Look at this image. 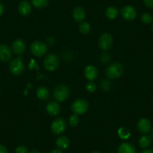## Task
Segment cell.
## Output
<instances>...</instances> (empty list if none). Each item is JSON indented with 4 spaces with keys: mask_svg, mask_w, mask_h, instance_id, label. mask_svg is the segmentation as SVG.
<instances>
[{
    "mask_svg": "<svg viewBox=\"0 0 153 153\" xmlns=\"http://www.w3.org/2000/svg\"><path fill=\"white\" fill-rule=\"evenodd\" d=\"M130 131L126 128H121L118 131V135L122 139H128L130 137Z\"/></svg>",
    "mask_w": 153,
    "mask_h": 153,
    "instance_id": "cb8c5ba5",
    "label": "cell"
},
{
    "mask_svg": "<svg viewBox=\"0 0 153 153\" xmlns=\"http://www.w3.org/2000/svg\"><path fill=\"white\" fill-rule=\"evenodd\" d=\"M15 153H29V152L25 146H19L15 149Z\"/></svg>",
    "mask_w": 153,
    "mask_h": 153,
    "instance_id": "f1b7e54d",
    "label": "cell"
},
{
    "mask_svg": "<svg viewBox=\"0 0 153 153\" xmlns=\"http://www.w3.org/2000/svg\"><path fill=\"white\" fill-rule=\"evenodd\" d=\"M70 90L68 87L64 84H59L55 87L53 91V97L58 102H63L68 98Z\"/></svg>",
    "mask_w": 153,
    "mask_h": 153,
    "instance_id": "7a4b0ae2",
    "label": "cell"
},
{
    "mask_svg": "<svg viewBox=\"0 0 153 153\" xmlns=\"http://www.w3.org/2000/svg\"><path fill=\"white\" fill-rule=\"evenodd\" d=\"M0 153H8L6 147L3 145H0Z\"/></svg>",
    "mask_w": 153,
    "mask_h": 153,
    "instance_id": "1f68e13d",
    "label": "cell"
},
{
    "mask_svg": "<svg viewBox=\"0 0 153 153\" xmlns=\"http://www.w3.org/2000/svg\"><path fill=\"white\" fill-rule=\"evenodd\" d=\"M29 153H41L40 152L37 151V150H33V151H31Z\"/></svg>",
    "mask_w": 153,
    "mask_h": 153,
    "instance_id": "d590c367",
    "label": "cell"
},
{
    "mask_svg": "<svg viewBox=\"0 0 153 153\" xmlns=\"http://www.w3.org/2000/svg\"><path fill=\"white\" fill-rule=\"evenodd\" d=\"M124 72V67L121 63L114 62L109 65L105 70L107 76L110 79H116L120 77Z\"/></svg>",
    "mask_w": 153,
    "mask_h": 153,
    "instance_id": "6da1fadb",
    "label": "cell"
},
{
    "mask_svg": "<svg viewBox=\"0 0 153 153\" xmlns=\"http://www.w3.org/2000/svg\"><path fill=\"white\" fill-rule=\"evenodd\" d=\"M50 153H63V152L62 151L61 149H54V150H53L52 152H51Z\"/></svg>",
    "mask_w": 153,
    "mask_h": 153,
    "instance_id": "836d02e7",
    "label": "cell"
},
{
    "mask_svg": "<svg viewBox=\"0 0 153 153\" xmlns=\"http://www.w3.org/2000/svg\"><path fill=\"white\" fill-rule=\"evenodd\" d=\"M137 127L141 134H147L151 130V122L147 118H141L138 120Z\"/></svg>",
    "mask_w": 153,
    "mask_h": 153,
    "instance_id": "30bf717a",
    "label": "cell"
},
{
    "mask_svg": "<svg viewBox=\"0 0 153 153\" xmlns=\"http://www.w3.org/2000/svg\"><path fill=\"white\" fill-rule=\"evenodd\" d=\"M121 15L126 20H133L137 17V11L131 5H126L121 9Z\"/></svg>",
    "mask_w": 153,
    "mask_h": 153,
    "instance_id": "9c48e42d",
    "label": "cell"
},
{
    "mask_svg": "<svg viewBox=\"0 0 153 153\" xmlns=\"http://www.w3.org/2000/svg\"><path fill=\"white\" fill-rule=\"evenodd\" d=\"M47 113L51 116H56L60 111V105L56 101L49 103L47 106Z\"/></svg>",
    "mask_w": 153,
    "mask_h": 153,
    "instance_id": "2e32d148",
    "label": "cell"
},
{
    "mask_svg": "<svg viewBox=\"0 0 153 153\" xmlns=\"http://www.w3.org/2000/svg\"><path fill=\"white\" fill-rule=\"evenodd\" d=\"M152 138H153V131H152Z\"/></svg>",
    "mask_w": 153,
    "mask_h": 153,
    "instance_id": "74e56055",
    "label": "cell"
},
{
    "mask_svg": "<svg viewBox=\"0 0 153 153\" xmlns=\"http://www.w3.org/2000/svg\"><path fill=\"white\" fill-rule=\"evenodd\" d=\"M152 106H153V101H152Z\"/></svg>",
    "mask_w": 153,
    "mask_h": 153,
    "instance_id": "ab89813d",
    "label": "cell"
},
{
    "mask_svg": "<svg viewBox=\"0 0 153 153\" xmlns=\"http://www.w3.org/2000/svg\"><path fill=\"white\" fill-rule=\"evenodd\" d=\"M4 11H5V8H4L3 4H2V2H0V16L3 14Z\"/></svg>",
    "mask_w": 153,
    "mask_h": 153,
    "instance_id": "d6a6232c",
    "label": "cell"
},
{
    "mask_svg": "<svg viewBox=\"0 0 153 153\" xmlns=\"http://www.w3.org/2000/svg\"><path fill=\"white\" fill-rule=\"evenodd\" d=\"M91 153H101V152H98V151H93V152H92Z\"/></svg>",
    "mask_w": 153,
    "mask_h": 153,
    "instance_id": "8d00e7d4",
    "label": "cell"
},
{
    "mask_svg": "<svg viewBox=\"0 0 153 153\" xmlns=\"http://www.w3.org/2000/svg\"><path fill=\"white\" fill-rule=\"evenodd\" d=\"M30 51L34 56L37 57L43 56L48 51V47L41 41H35L30 46Z\"/></svg>",
    "mask_w": 153,
    "mask_h": 153,
    "instance_id": "277c9868",
    "label": "cell"
},
{
    "mask_svg": "<svg viewBox=\"0 0 153 153\" xmlns=\"http://www.w3.org/2000/svg\"><path fill=\"white\" fill-rule=\"evenodd\" d=\"M113 43V36L110 33H104L100 36L98 45L103 51H107L111 48Z\"/></svg>",
    "mask_w": 153,
    "mask_h": 153,
    "instance_id": "ba28073f",
    "label": "cell"
},
{
    "mask_svg": "<svg viewBox=\"0 0 153 153\" xmlns=\"http://www.w3.org/2000/svg\"><path fill=\"white\" fill-rule=\"evenodd\" d=\"M143 2L148 8H153V0H143Z\"/></svg>",
    "mask_w": 153,
    "mask_h": 153,
    "instance_id": "4dcf8cb0",
    "label": "cell"
},
{
    "mask_svg": "<svg viewBox=\"0 0 153 153\" xmlns=\"http://www.w3.org/2000/svg\"><path fill=\"white\" fill-rule=\"evenodd\" d=\"M141 153H153V150L152 149H145L143 152H141Z\"/></svg>",
    "mask_w": 153,
    "mask_h": 153,
    "instance_id": "e575fe53",
    "label": "cell"
},
{
    "mask_svg": "<svg viewBox=\"0 0 153 153\" xmlns=\"http://www.w3.org/2000/svg\"><path fill=\"white\" fill-rule=\"evenodd\" d=\"M118 153H137V151L131 143H123L119 146Z\"/></svg>",
    "mask_w": 153,
    "mask_h": 153,
    "instance_id": "e0dca14e",
    "label": "cell"
},
{
    "mask_svg": "<svg viewBox=\"0 0 153 153\" xmlns=\"http://www.w3.org/2000/svg\"><path fill=\"white\" fill-rule=\"evenodd\" d=\"M152 30H153V25H152Z\"/></svg>",
    "mask_w": 153,
    "mask_h": 153,
    "instance_id": "f35d334b",
    "label": "cell"
},
{
    "mask_svg": "<svg viewBox=\"0 0 153 153\" xmlns=\"http://www.w3.org/2000/svg\"><path fill=\"white\" fill-rule=\"evenodd\" d=\"M101 60L104 63L108 62L110 60V56H109L107 53H103L101 56Z\"/></svg>",
    "mask_w": 153,
    "mask_h": 153,
    "instance_id": "f546056e",
    "label": "cell"
},
{
    "mask_svg": "<svg viewBox=\"0 0 153 153\" xmlns=\"http://www.w3.org/2000/svg\"><path fill=\"white\" fill-rule=\"evenodd\" d=\"M71 109L74 114H83L89 109V103L85 99H76L72 103Z\"/></svg>",
    "mask_w": 153,
    "mask_h": 153,
    "instance_id": "3957f363",
    "label": "cell"
},
{
    "mask_svg": "<svg viewBox=\"0 0 153 153\" xmlns=\"http://www.w3.org/2000/svg\"><path fill=\"white\" fill-rule=\"evenodd\" d=\"M50 92L45 86H39L36 90V95L40 100H46L49 97Z\"/></svg>",
    "mask_w": 153,
    "mask_h": 153,
    "instance_id": "d6986e66",
    "label": "cell"
},
{
    "mask_svg": "<svg viewBox=\"0 0 153 153\" xmlns=\"http://www.w3.org/2000/svg\"><path fill=\"white\" fill-rule=\"evenodd\" d=\"M152 143V138L148 135H143L138 140V145L140 148L145 149L149 146Z\"/></svg>",
    "mask_w": 153,
    "mask_h": 153,
    "instance_id": "ffe728a7",
    "label": "cell"
},
{
    "mask_svg": "<svg viewBox=\"0 0 153 153\" xmlns=\"http://www.w3.org/2000/svg\"><path fill=\"white\" fill-rule=\"evenodd\" d=\"M56 144L59 149H66L70 145V140L66 136H60L56 139Z\"/></svg>",
    "mask_w": 153,
    "mask_h": 153,
    "instance_id": "ac0fdd59",
    "label": "cell"
},
{
    "mask_svg": "<svg viewBox=\"0 0 153 153\" xmlns=\"http://www.w3.org/2000/svg\"><path fill=\"white\" fill-rule=\"evenodd\" d=\"M79 30L83 35H87L91 30L90 25L86 23V22H82V23H80V26H79Z\"/></svg>",
    "mask_w": 153,
    "mask_h": 153,
    "instance_id": "603a6c76",
    "label": "cell"
},
{
    "mask_svg": "<svg viewBox=\"0 0 153 153\" xmlns=\"http://www.w3.org/2000/svg\"><path fill=\"white\" fill-rule=\"evenodd\" d=\"M13 52L17 55H22L26 51V44L21 39H16L12 44Z\"/></svg>",
    "mask_w": 153,
    "mask_h": 153,
    "instance_id": "7c38bea8",
    "label": "cell"
},
{
    "mask_svg": "<svg viewBox=\"0 0 153 153\" xmlns=\"http://www.w3.org/2000/svg\"><path fill=\"white\" fill-rule=\"evenodd\" d=\"M44 66L49 71H54L59 66V58L55 53H50L44 60Z\"/></svg>",
    "mask_w": 153,
    "mask_h": 153,
    "instance_id": "5b68a950",
    "label": "cell"
},
{
    "mask_svg": "<svg viewBox=\"0 0 153 153\" xmlns=\"http://www.w3.org/2000/svg\"><path fill=\"white\" fill-rule=\"evenodd\" d=\"M141 20L143 23H146V24H149L152 22L153 17L149 13H143V14L141 15Z\"/></svg>",
    "mask_w": 153,
    "mask_h": 153,
    "instance_id": "d4e9b609",
    "label": "cell"
},
{
    "mask_svg": "<svg viewBox=\"0 0 153 153\" xmlns=\"http://www.w3.org/2000/svg\"><path fill=\"white\" fill-rule=\"evenodd\" d=\"M98 69L94 65H88L85 68L84 75L86 77V79H88L90 81L95 80L97 78V76H98Z\"/></svg>",
    "mask_w": 153,
    "mask_h": 153,
    "instance_id": "4fadbf2b",
    "label": "cell"
},
{
    "mask_svg": "<svg viewBox=\"0 0 153 153\" xmlns=\"http://www.w3.org/2000/svg\"><path fill=\"white\" fill-rule=\"evenodd\" d=\"M24 63L22 60L21 57H17L14 59L11 62L9 65L10 71L14 75H20L24 71Z\"/></svg>",
    "mask_w": 153,
    "mask_h": 153,
    "instance_id": "8992f818",
    "label": "cell"
},
{
    "mask_svg": "<svg viewBox=\"0 0 153 153\" xmlns=\"http://www.w3.org/2000/svg\"><path fill=\"white\" fill-rule=\"evenodd\" d=\"M86 90L89 92H93L96 90V84L93 81H89L86 86Z\"/></svg>",
    "mask_w": 153,
    "mask_h": 153,
    "instance_id": "83f0119b",
    "label": "cell"
},
{
    "mask_svg": "<svg viewBox=\"0 0 153 153\" xmlns=\"http://www.w3.org/2000/svg\"><path fill=\"white\" fill-rule=\"evenodd\" d=\"M118 10L115 7H109L105 11V15L110 20H114L118 16Z\"/></svg>",
    "mask_w": 153,
    "mask_h": 153,
    "instance_id": "44dd1931",
    "label": "cell"
},
{
    "mask_svg": "<svg viewBox=\"0 0 153 153\" xmlns=\"http://www.w3.org/2000/svg\"><path fill=\"white\" fill-rule=\"evenodd\" d=\"M74 19L77 23H82L86 18V11L82 7H76L72 13Z\"/></svg>",
    "mask_w": 153,
    "mask_h": 153,
    "instance_id": "5bb4252c",
    "label": "cell"
},
{
    "mask_svg": "<svg viewBox=\"0 0 153 153\" xmlns=\"http://www.w3.org/2000/svg\"><path fill=\"white\" fill-rule=\"evenodd\" d=\"M80 123V119H79L78 116L76 114H74L72 116H71L70 118H69V124L72 127H75Z\"/></svg>",
    "mask_w": 153,
    "mask_h": 153,
    "instance_id": "484cf974",
    "label": "cell"
},
{
    "mask_svg": "<svg viewBox=\"0 0 153 153\" xmlns=\"http://www.w3.org/2000/svg\"><path fill=\"white\" fill-rule=\"evenodd\" d=\"M101 89H103L104 91H107L109 89H110L112 86V83L110 80H103L102 82H101Z\"/></svg>",
    "mask_w": 153,
    "mask_h": 153,
    "instance_id": "4316f807",
    "label": "cell"
},
{
    "mask_svg": "<svg viewBox=\"0 0 153 153\" xmlns=\"http://www.w3.org/2000/svg\"><path fill=\"white\" fill-rule=\"evenodd\" d=\"M66 128V122L62 117H59L51 124V131L55 135H59L62 134L65 131Z\"/></svg>",
    "mask_w": 153,
    "mask_h": 153,
    "instance_id": "52a82bcc",
    "label": "cell"
},
{
    "mask_svg": "<svg viewBox=\"0 0 153 153\" xmlns=\"http://www.w3.org/2000/svg\"><path fill=\"white\" fill-rule=\"evenodd\" d=\"M32 7L27 1H23L18 5V11L22 16H28L31 13Z\"/></svg>",
    "mask_w": 153,
    "mask_h": 153,
    "instance_id": "9a60e30c",
    "label": "cell"
},
{
    "mask_svg": "<svg viewBox=\"0 0 153 153\" xmlns=\"http://www.w3.org/2000/svg\"><path fill=\"white\" fill-rule=\"evenodd\" d=\"M12 56L11 51L9 47L5 45H0V61L8 62Z\"/></svg>",
    "mask_w": 153,
    "mask_h": 153,
    "instance_id": "8fae6325",
    "label": "cell"
},
{
    "mask_svg": "<svg viewBox=\"0 0 153 153\" xmlns=\"http://www.w3.org/2000/svg\"><path fill=\"white\" fill-rule=\"evenodd\" d=\"M48 0H32V4L37 8H44L48 6Z\"/></svg>",
    "mask_w": 153,
    "mask_h": 153,
    "instance_id": "7402d4cb",
    "label": "cell"
}]
</instances>
